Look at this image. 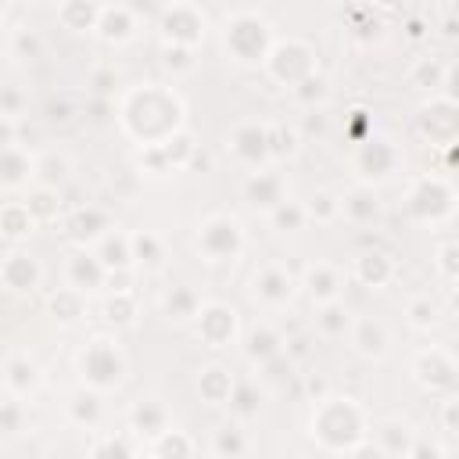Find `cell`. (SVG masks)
<instances>
[{"label": "cell", "mask_w": 459, "mask_h": 459, "mask_svg": "<svg viewBox=\"0 0 459 459\" xmlns=\"http://www.w3.org/2000/svg\"><path fill=\"white\" fill-rule=\"evenodd\" d=\"M0 459H4V456H0Z\"/></svg>", "instance_id": "b9f144b4"}, {"label": "cell", "mask_w": 459, "mask_h": 459, "mask_svg": "<svg viewBox=\"0 0 459 459\" xmlns=\"http://www.w3.org/2000/svg\"><path fill=\"white\" fill-rule=\"evenodd\" d=\"M165 65H176V68H191V50L183 43L165 47Z\"/></svg>", "instance_id": "484cf974"}, {"label": "cell", "mask_w": 459, "mask_h": 459, "mask_svg": "<svg viewBox=\"0 0 459 459\" xmlns=\"http://www.w3.org/2000/svg\"><path fill=\"white\" fill-rule=\"evenodd\" d=\"M8 140H11V126H8V122H0V148H4Z\"/></svg>", "instance_id": "f35d334b"}, {"label": "cell", "mask_w": 459, "mask_h": 459, "mask_svg": "<svg viewBox=\"0 0 459 459\" xmlns=\"http://www.w3.org/2000/svg\"><path fill=\"white\" fill-rule=\"evenodd\" d=\"M83 366H86V373L94 380H101V384H115L119 373H122V362H119L115 348L108 341H94V348L83 355Z\"/></svg>", "instance_id": "6da1fadb"}, {"label": "cell", "mask_w": 459, "mask_h": 459, "mask_svg": "<svg viewBox=\"0 0 459 459\" xmlns=\"http://www.w3.org/2000/svg\"><path fill=\"white\" fill-rule=\"evenodd\" d=\"M320 326L326 330V334H344L348 312H344L341 305H326V309H323V316H320Z\"/></svg>", "instance_id": "5bb4252c"}, {"label": "cell", "mask_w": 459, "mask_h": 459, "mask_svg": "<svg viewBox=\"0 0 459 459\" xmlns=\"http://www.w3.org/2000/svg\"><path fill=\"white\" fill-rule=\"evenodd\" d=\"M255 291H259L262 298H269V302H280V298H287L291 280L284 277L280 269H269V273H262V277L255 280Z\"/></svg>", "instance_id": "8992f818"}, {"label": "cell", "mask_w": 459, "mask_h": 459, "mask_svg": "<svg viewBox=\"0 0 459 459\" xmlns=\"http://www.w3.org/2000/svg\"><path fill=\"white\" fill-rule=\"evenodd\" d=\"M191 305H194V295H191V291H179V295H176V302L169 298V312H173L176 320L191 316Z\"/></svg>", "instance_id": "83f0119b"}, {"label": "cell", "mask_w": 459, "mask_h": 459, "mask_svg": "<svg viewBox=\"0 0 459 459\" xmlns=\"http://www.w3.org/2000/svg\"><path fill=\"white\" fill-rule=\"evenodd\" d=\"M50 201H54V191H40V194L29 201V212H36V215H50V212H54Z\"/></svg>", "instance_id": "f546056e"}, {"label": "cell", "mask_w": 459, "mask_h": 459, "mask_svg": "<svg viewBox=\"0 0 459 459\" xmlns=\"http://www.w3.org/2000/svg\"><path fill=\"white\" fill-rule=\"evenodd\" d=\"M295 148H298L295 133L284 130V126H280V130H273V133H266V151H273V155H291Z\"/></svg>", "instance_id": "4fadbf2b"}, {"label": "cell", "mask_w": 459, "mask_h": 459, "mask_svg": "<svg viewBox=\"0 0 459 459\" xmlns=\"http://www.w3.org/2000/svg\"><path fill=\"white\" fill-rule=\"evenodd\" d=\"M97 29L108 40H126V36L133 32V8H101Z\"/></svg>", "instance_id": "3957f363"}, {"label": "cell", "mask_w": 459, "mask_h": 459, "mask_svg": "<svg viewBox=\"0 0 459 459\" xmlns=\"http://www.w3.org/2000/svg\"><path fill=\"white\" fill-rule=\"evenodd\" d=\"M14 50L22 54V58H40L43 43H40V36H36L32 29H18V36H14Z\"/></svg>", "instance_id": "9a60e30c"}, {"label": "cell", "mask_w": 459, "mask_h": 459, "mask_svg": "<svg viewBox=\"0 0 459 459\" xmlns=\"http://www.w3.org/2000/svg\"><path fill=\"white\" fill-rule=\"evenodd\" d=\"M108 83H112V72H97V76H94V86L101 90V94H108V90H112Z\"/></svg>", "instance_id": "d590c367"}, {"label": "cell", "mask_w": 459, "mask_h": 459, "mask_svg": "<svg viewBox=\"0 0 459 459\" xmlns=\"http://www.w3.org/2000/svg\"><path fill=\"white\" fill-rule=\"evenodd\" d=\"M344 208H348V215H355V219H373L377 215V201H373V194L359 191V194H352L344 201Z\"/></svg>", "instance_id": "8fae6325"}, {"label": "cell", "mask_w": 459, "mask_h": 459, "mask_svg": "<svg viewBox=\"0 0 459 459\" xmlns=\"http://www.w3.org/2000/svg\"><path fill=\"white\" fill-rule=\"evenodd\" d=\"M0 108H4V112H18V108H22V97L14 94V90H0Z\"/></svg>", "instance_id": "1f68e13d"}, {"label": "cell", "mask_w": 459, "mask_h": 459, "mask_svg": "<svg viewBox=\"0 0 459 459\" xmlns=\"http://www.w3.org/2000/svg\"><path fill=\"white\" fill-rule=\"evenodd\" d=\"M162 424H165V413L155 406V402H144L137 409V427H144V434H158Z\"/></svg>", "instance_id": "30bf717a"}, {"label": "cell", "mask_w": 459, "mask_h": 459, "mask_svg": "<svg viewBox=\"0 0 459 459\" xmlns=\"http://www.w3.org/2000/svg\"><path fill=\"white\" fill-rule=\"evenodd\" d=\"M11 380L18 384V388H32L36 384V366L26 362V359H14L11 362Z\"/></svg>", "instance_id": "ffe728a7"}, {"label": "cell", "mask_w": 459, "mask_h": 459, "mask_svg": "<svg viewBox=\"0 0 459 459\" xmlns=\"http://www.w3.org/2000/svg\"><path fill=\"white\" fill-rule=\"evenodd\" d=\"M18 427H22V406L18 402H0V431L14 434Z\"/></svg>", "instance_id": "2e32d148"}, {"label": "cell", "mask_w": 459, "mask_h": 459, "mask_svg": "<svg viewBox=\"0 0 459 459\" xmlns=\"http://www.w3.org/2000/svg\"><path fill=\"white\" fill-rule=\"evenodd\" d=\"M215 449H219V456L237 459V456L244 452V434L237 431V427H219V434H215Z\"/></svg>", "instance_id": "52a82bcc"}, {"label": "cell", "mask_w": 459, "mask_h": 459, "mask_svg": "<svg viewBox=\"0 0 459 459\" xmlns=\"http://www.w3.org/2000/svg\"><path fill=\"white\" fill-rule=\"evenodd\" d=\"M97 14H101V8H90V4H68V8H61V18H65L72 29L94 26V22H97Z\"/></svg>", "instance_id": "ba28073f"}, {"label": "cell", "mask_w": 459, "mask_h": 459, "mask_svg": "<svg viewBox=\"0 0 459 459\" xmlns=\"http://www.w3.org/2000/svg\"><path fill=\"white\" fill-rule=\"evenodd\" d=\"M355 459H380V449H373V445H362V449L355 452Z\"/></svg>", "instance_id": "74e56055"}, {"label": "cell", "mask_w": 459, "mask_h": 459, "mask_svg": "<svg viewBox=\"0 0 459 459\" xmlns=\"http://www.w3.org/2000/svg\"><path fill=\"white\" fill-rule=\"evenodd\" d=\"M133 248H137V255H140L144 262H158V255H162L158 251V241H155L151 233H140L137 241H133Z\"/></svg>", "instance_id": "603a6c76"}, {"label": "cell", "mask_w": 459, "mask_h": 459, "mask_svg": "<svg viewBox=\"0 0 459 459\" xmlns=\"http://www.w3.org/2000/svg\"><path fill=\"white\" fill-rule=\"evenodd\" d=\"M248 197L255 208H277L280 205V183L269 179V176H259L248 183Z\"/></svg>", "instance_id": "5b68a950"}, {"label": "cell", "mask_w": 459, "mask_h": 459, "mask_svg": "<svg viewBox=\"0 0 459 459\" xmlns=\"http://www.w3.org/2000/svg\"><path fill=\"white\" fill-rule=\"evenodd\" d=\"M248 352H251V355H259L262 362H269L273 355L280 352V341L273 338L269 330H255V334H251V348H248Z\"/></svg>", "instance_id": "9c48e42d"}, {"label": "cell", "mask_w": 459, "mask_h": 459, "mask_svg": "<svg viewBox=\"0 0 459 459\" xmlns=\"http://www.w3.org/2000/svg\"><path fill=\"white\" fill-rule=\"evenodd\" d=\"M101 255H104V266H126L130 262V251H126V241H104V248H101Z\"/></svg>", "instance_id": "ac0fdd59"}, {"label": "cell", "mask_w": 459, "mask_h": 459, "mask_svg": "<svg viewBox=\"0 0 459 459\" xmlns=\"http://www.w3.org/2000/svg\"><path fill=\"white\" fill-rule=\"evenodd\" d=\"M359 348H362V352L380 355L384 352V330L377 323H359Z\"/></svg>", "instance_id": "7c38bea8"}, {"label": "cell", "mask_w": 459, "mask_h": 459, "mask_svg": "<svg viewBox=\"0 0 459 459\" xmlns=\"http://www.w3.org/2000/svg\"><path fill=\"white\" fill-rule=\"evenodd\" d=\"M384 438H388L395 449H406L409 445V427L406 424H384Z\"/></svg>", "instance_id": "4316f807"}, {"label": "cell", "mask_w": 459, "mask_h": 459, "mask_svg": "<svg viewBox=\"0 0 459 459\" xmlns=\"http://www.w3.org/2000/svg\"><path fill=\"white\" fill-rule=\"evenodd\" d=\"M323 126H326V122H323L320 112H312V115H309V133H323Z\"/></svg>", "instance_id": "8d00e7d4"}, {"label": "cell", "mask_w": 459, "mask_h": 459, "mask_svg": "<svg viewBox=\"0 0 459 459\" xmlns=\"http://www.w3.org/2000/svg\"><path fill=\"white\" fill-rule=\"evenodd\" d=\"M108 320L112 323H130V302H108Z\"/></svg>", "instance_id": "4dcf8cb0"}, {"label": "cell", "mask_w": 459, "mask_h": 459, "mask_svg": "<svg viewBox=\"0 0 459 459\" xmlns=\"http://www.w3.org/2000/svg\"><path fill=\"white\" fill-rule=\"evenodd\" d=\"M233 241H237V226L230 219H212L205 226V233H201V244H205L208 255H230Z\"/></svg>", "instance_id": "7a4b0ae2"}, {"label": "cell", "mask_w": 459, "mask_h": 459, "mask_svg": "<svg viewBox=\"0 0 459 459\" xmlns=\"http://www.w3.org/2000/svg\"><path fill=\"white\" fill-rule=\"evenodd\" d=\"M452 255H456V248L449 244V248H445V273H449V277H452Z\"/></svg>", "instance_id": "ab89813d"}, {"label": "cell", "mask_w": 459, "mask_h": 459, "mask_svg": "<svg viewBox=\"0 0 459 459\" xmlns=\"http://www.w3.org/2000/svg\"><path fill=\"white\" fill-rule=\"evenodd\" d=\"M230 402H233V409H237V413H244V416H251L255 409H259V402H255L251 384H241V388H237V395H233Z\"/></svg>", "instance_id": "44dd1931"}, {"label": "cell", "mask_w": 459, "mask_h": 459, "mask_svg": "<svg viewBox=\"0 0 459 459\" xmlns=\"http://www.w3.org/2000/svg\"><path fill=\"white\" fill-rule=\"evenodd\" d=\"M47 112H50V119H54V122H65V119H68V104L50 101V108H47Z\"/></svg>", "instance_id": "e575fe53"}, {"label": "cell", "mask_w": 459, "mask_h": 459, "mask_svg": "<svg viewBox=\"0 0 459 459\" xmlns=\"http://www.w3.org/2000/svg\"><path fill=\"white\" fill-rule=\"evenodd\" d=\"M312 295H320V298H330L334 295V280H330V273L320 266V269H312Z\"/></svg>", "instance_id": "cb8c5ba5"}, {"label": "cell", "mask_w": 459, "mask_h": 459, "mask_svg": "<svg viewBox=\"0 0 459 459\" xmlns=\"http://www.w3.org/2000/svg\"><path fill=\"white\" fill-rule=\"evenodd\" d=\"M72 277H86V284H97L101 280V266L94 262V259H83V255H79V259L76 262H72Z\"/></svg>", "instance_id": "7402d4cb"}, {"label": "cell", "mask_w": 459, "mask_h": 459, "mask_svg": "<svg viewBox=\"0 0 459 459\" xmlns=\"http://www.w3.org/2000/svg\"><path fill=\"white\" fill-rule=\"evenodd\" d=\"M97 398L94 395H76V416L79 420H90V424H94V420H97Z\"/></svg>", "instance_id": "d4e9b609"}, {"label": "cell", "mask_w": 459, "mask_h": 459, "mask_svg": "<svg viewBox=\"0 0 459 459\" xmlns=\"http://www.w3.org/2000/svg\"><path fill=\"white\" fill-rule=\"evenodd\" d=\"M162 26H165V32H169L176 43H187V36H183V29H194V36H197V29H201V18H197V11H194V8H183V4H176V8H169V11H165Z\"/></svg>", "instance_id": "277c9868"}, {"label": "cell", "mask_w": 459, "mask_h": 459, "mask_svg": "<svg viewBox=\"0 0 459 459\" xmlns=\"http://www.w3.org/2000/svg\"><path fill=\"white\" fill-rule=\"evenodd\" d=\"M323 94H326V83H323V76H305V79H302V86H298V97H302L305 104L320 101Z\"/></svg>", "instance_id": "d6986e66"}, {"label": "cell", "mask_w": 459, "mask_h": 459, "mask_svg": "<svg viewBox=\"0 0 459 459\" xmlns=\"http://www.w3.org/2000/svg\"><path fill=\"white\" fill-rule=\"evenodd\" d=\"M409 316H413L416 326H431V323H434V305H431V302H416V305L409 309Z\"/></svg>", "instance_id": "f1b7e54d"}, {"label": "cell", "mask_w": 459, "mask_h": 459, "mask_svg": "<svg viewBox=\"0 0 459 459\" xmlns=\"http://www.w3.org/2000/svg\"><path fill=\"white\" fill-rule=\"evenodd\" d=\"M416 79H431V86L438 83V65L434 61H424V65H420V76Z\"/></svg>", "instance_id": "836d02e7"}, {"label": "cell", "mask_w": 459, "mask_h": 459, "mask_svg": "<svg viewBox=\"0 0 459 459\" xmlns=\"http://www.w3.org/2000/svg\"><path fill=\"white\" fill-rule=\"evenodd\" d=\"M4 11H8V4H0V18H4Z\"/></svg>", "instance_id": "60d3db41"}, {"label": "cell", "mask_w": 459, "mask_h": 459, "mask_svg": "<svg viewBox=\"0 0 459 459\" xmlns=\"http://www.w3.org/2000/svg\"><path fill=\"white\" fill-rule=\"evenodd\" d=\"M273 223L280 230H298L302 226V208L298 205H277L273 208Z\"/></svg>", "instance_id": "e0dca14e"}, {"label": "cell", "mask_w": 459, "mask_h": 459, "mask_svg": "<svg viewBox=\"0 0 459 459\" xmlns=\"http://www.w3.org/2000/svg\"><path fill=\"white\" fill-rule=\"evenodd\" d=\"M320 208V215H330V212H334V201H330L326 194H320V197H312V212H316Z\"/></svg>", "instance_id": "d6a6232c"}]
</instances>
